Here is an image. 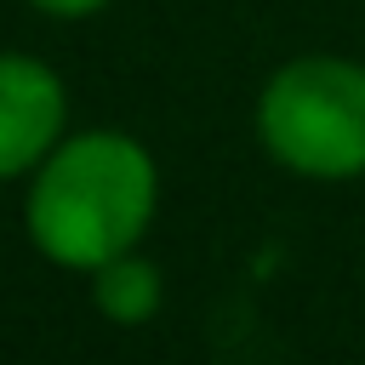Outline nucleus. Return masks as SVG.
Masks as SVG:
<instances>
[{"label":"nucleus","instance_id":"obj_2","mask_svg":"<svg viewBox=\"0 0 365 365\" xmlns=\"http://www.w3.org/2000/svg\"><path fill=\"white\" fill-rule=\"evenodd\" d=\"M257 137L274 165L314 182L365 177V63L302 51L257 91Z\"/></svg>","mask_w":365,"mask_h":365},{"label":"nucleus","instance_id":"obj_4","mask_svg":"<svg viewBox=\"0 0 365 365\" xmlns=\"http://www.w3.org/2000/svg\"><path fill=\"white\" fill-rule=\"evenodd\" d=\"M91 302L108 325H148L165 302V279H160V262L137 257V251H120L108 257L103 268H91Z\"/></svg>","mask_w":365,"mask_h":365},{"label":"nucleus","instance_id":"obj_5","mask_svg":"<svg viewBox=\"0 0 365 365\" xmlns=\"http://www.w3.org/2000/svg\"><path fill=\"white\" fill-rule=\"evenodd\" d=\"M34 11H46V17H63V23H80V17H97L108 0H29Z\"/></svg>","mask_w":365,"mask_h":365},{"label":"nucleus","instance_id":"obj_1","mask_svg":"<svg viewBox=\"0 0 365 365\" xmlns=\"http://www.w3.org/2000/svg\"><path fill=\"white\" fill-rule=\"evenodd\" d=\"M160 211L154 154L114 125L63 131V143L29 171L23 228L29 245L74 274L103 268L120 251H137Z\"/></svg>","mask_w":365,"mask_h":365},{"label":"nucleus","instance_id":"obj_3","mask_svg":"<svg viewBox=\"0 0 365 365\" xmlns=\"http://www.w3.org/2000/svg\"><path fill=\"white\" fill-rule=\"evenodd\" d=\"M68 131V91L51 63L0 51V182L29 177Z\"/></svg>","mask_w":365,"mask_h":365}]
</instances>
